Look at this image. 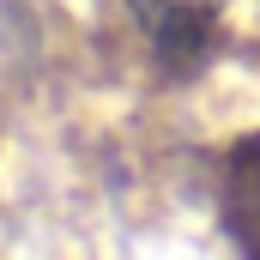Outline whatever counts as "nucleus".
<instances>
[{
    "mask_svg": "<svg viewBox=\"0 0 260 260\" xmlns=\"http://www.w3.org/2000/svg\"><path fill=\"white\" fill-rule=\"evenodd\" d=\"M218 218L230 230V242L242 254L260 260V133L236 139L224 157V182H218Z\"/></svg>",
    "mask_w": 260,
    "mask_h": 260,
    "instance_id": "obj_2",
    "label": "nucleus"
},
{
    "mask_svg": "<svg viewBox=\"0 0 260 260\" xmlns=\"http://www.w3.org/2000/svg\"><path fill=\"white\" fill-rule=\"evenodd\" d=\"M127 6L170 67H194L212 49V30H218L230 0H127Z\"/></svg>",
    "mask_w": 260,
    "mask_h": 260,
    "instance_id": "obj_1",
    "label": "nucleus"
}]
</instances>
